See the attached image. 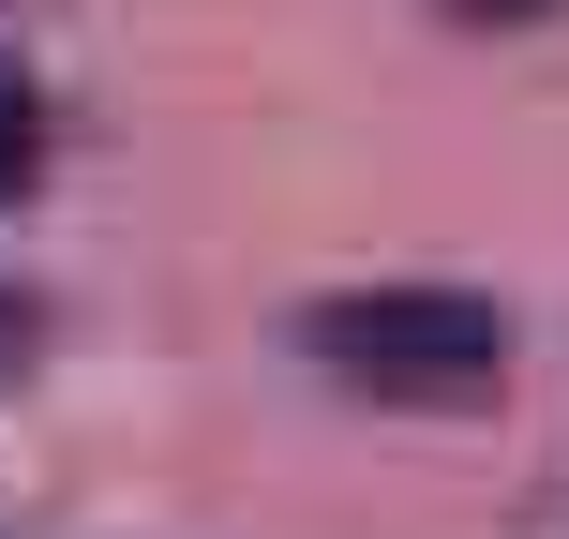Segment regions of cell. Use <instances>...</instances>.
Returning <instances> with one entry per match:
<instances>
[{
	"mask_svg": "<svg viewBox=\"0 0 569 539\" xmlns=\"http://www.w3.org/2000/svg\"><path fill=\"white\" fill-rule=\"evenodd\" d=\"M315 375H345V390L375 405H495L510 390V315L465 300V285H345V300L300 315Z\"/></svg>",
	"mask_w": 569,
	"mask_h": 539,
	"instance_id": "1",
	"label": "cell"
},
{
	"mask_svg": "<svg viewBox=\"0 0 569 539\" xmlns=\"http://www.w3.org/2000/svg\"><path fill=\"white\" fill-rule=\"evenodd\" d=\"M30 166H46V90H30L16 60H0V196H16Z\"/></svg>",
	"mask_w": 569,
	"mask_h": 539,
	"instance_id": "2",
	"label": "cell"
},
{
	"mask_svg": "<svg viewBox=\"0 0 569 539\" xmlns=\"http://www.w3.org/2000/svg\"><path fill=\"white\" fill-rule=\"evenodd\" d=\"M450 16H540V0H450Z\"/></svg>",
	"mask_w": 569,
	"mask_h": 539,
	"instance_id": "3",
	"label": "cell"
}]
</instances>
